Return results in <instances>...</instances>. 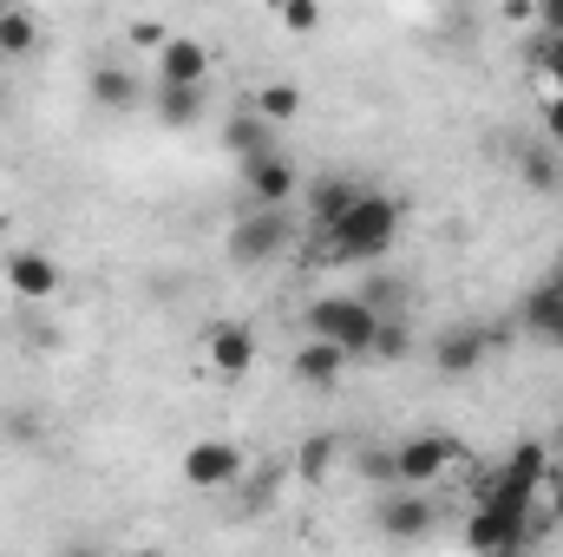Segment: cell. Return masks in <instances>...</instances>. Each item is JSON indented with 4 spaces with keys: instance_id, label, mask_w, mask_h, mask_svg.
<instances>
[{
    "instance_id": "cell-1",
    "label": "cell",
    "mask_w": 563,
    "mask_h": 557,
    "mask_svg": "<svg viewBox=\"0 0 563 557\" xmlns=\"http://www.w3.org/2000/svg\"><path fill=\"white\" fill-rule=\"evenodd\" d=\"M544 472H551V459H544V446L538 439H525L485 485H478V512H472V525H465V545L472 551H518L525 538H531V512L544 505Z\"/></svg>"
},
{
    "instance_id": "cell-2",
    "label": "cell",
    "mask_w": 563,
    "mask_h": 557,
    "mask_svg": "<svg viewBox=\"0 0 563 557\" xmlns=\"http://www.w3.org/2000/svg\"><path fill=\"white\" fill-rule=\"evenodd\" d=\"M321 256L328 263H380L394 243H400V204L380 197V190H361L334 223H321Z\"/></svg>"
},
{
    "instance_id": "cell-3",
    "label": "cell",
    "mask_w": 563,
    "mask_h": 557,
    "mask_svg": "<svg viewBox=\"0 0 563 557\" xmlns=\"http://www.w3.org/2000/svg\"><path fill=\"white\" fill-rule=\"evenodd\" d=\"M308 335L334 341L347 361H354V354H374V335H380V308H374L367 295H321V302L308 308Z\"/></svg>"
},
{
    "instance_id": "cell-4",
    "label": "cell",
    "mask_w": 563,
    "mask_h": 557,
    "mask_svg": "<svg viewBox=\"0 0 563 557\" xmlns=\"http://www.w3.org/2000/svg\"><path fill=\"white\" fill-rule=\"evenodd\" d=\"M243 472V446L236 439H197L184 446V485L190 492H230Z\"/></svg>"
},
{
    "instance_id": "cell-5",
    "label": "cell",
    "mask_w": 563,
    "mask_h": 557,
    "mask_svg": "<svg viewBox=\"0 0 563 557\" xmlns=\"http://www.w3.org/2000/svg\"><path fill=\"white\" fill-rule=\"evenodd\" d=\"M282 243H288V217H282L276 204H256L243 223H230V263H243V270L269 263Z\"/></svg>"
},
{
    "instance_id": "cell-6",
    "label": "cell",
    "mask_w": 563,
    "mask_h": 557,
    "mask_svg": "<svg viewBox=\"0 0 563 557\" xmlns=\"http://www.w3.org/2000/svg\"><path fill=\"white\" fill-rule=\"evenodd\" d=\"M243 190H250V204H288L295 190H301V171L282 157V144L276 151H263V157H243Z\"/></svg>"
},
{
    "instance_id": "cell-7",
    "label": "cell",
    "mask_w": 563,
    "mask_h": 557,
    "mask_svg": "<svg viewBox=\"0 0 563 557\" xmlns=\"http://www.w3.org/2000/svg\"><path fill=\"white\" fill-rule=\"evenodd\" d=\"M157 86H210V53L190 33L157 40Z\"/></svg>"
},
{
    "instance_id": "cell-8",
    "label": "cell",
    "mask_w": 563,
    "mask_h": 557,
    "mask_svg": "<svg viewBox=\"0 0 563 557\" xmlns=\"http://www.w3.org/2000/svg\"><path fill=\"white\" fill-rule=\"evenodd\" d=\"M452 452H459L452 439H439V433H420V439H407V446L394 452V479H400V485H432V479L452 466Z\"/></svg>"
},
{
    "instance_id": "cell-9",
    "label": "cell",
    "mask_w": 563,
    "mask_h": 557,
    "mask_svg": "<svg viewBox=\"0 0 563 557\" xmlns=\"http://www.w3.org/2000/svg\"><path fill=\"white\" fill-rule=\"evenodd\" d=\"M203 361L217 368V374H250L256 368V335L243 328V321H230V328H210V341H203Z\"/></svg>"
},
{
    "instance_id": "cell-10",
    "label": "cell",
    "mask_w": 563,
    "mask_h": 557,
    "mask_svg": "<svg viewBox=\"0 0 563 557\" xmlns=\"http://www.w3.org/2000/svg\"><path fill=\"white\" fill-rule=\"evenodd\" d=\"M7 288L26 295V302H46V295H59V263L40 256V250H13L7 256Z\"/></svg>"
},
{
    "instance_id": "cell-11",
    "label": "cell",
    "mask_w": 563,
    "mask_h": 557,
    "mask_svg": "<svg viewBox=\"0 0 563 557\" xmlns=\"http://www.w3.org/2000/svg\"><path fill=\"white\" fill-rule=\"evenodd\" d=\"M341 374H347V354H341L334 341L308 335V341L295 348V381H308V387H334Z\"/></svg>"
},
{
    "instance_id": "cell-12",
    "label": "cell",
    "mask_w": 563,
    "mask_h": 557,
    "mask_svg": "<svg viewBox=\"0 0 563 557\" xmlns=\"http://www.w3.org/2000/svg\"><path fill=\"white\" fill-rule=\"evenodd\" d=\"M485 354H492V335H485V328H459V335H445V341L432 348L439 374H472Z\"/></svg>"
},
{
    "instance_id": "cell-13",
    "label": "cell",
    "mask_w": 563,
    "mask_h": 557,
    "mask_svg": "<svg viewBox=\"0 0 563 557\" xmlns=\"http://www.w3.org/2000/svg\"><path fill=\"white\" fill-rule=\"evenodd\" d=\"M380 525H387V538H420L426 525H432V512H426L420 485H407L400 499H387V505H380Z\"/></svg>"
},
{
    "instance_id": "cell-14",
    "label": "cell",
    "mask_w": 563,
    "mask_h": 557,
    "mask_svg": "<svg viewBox=\"0 0 563 557\" xmlns=\"http://www.w3.org/2000/svg\"><path fill=\"white\" fill-rule=\"evenodd\" d=\"M223 144H230L236 157H263V151H276V125L250 106L243 119H230V125H223Z\"/></svg>"
},
{
    "instance_id": "cell-15",
    "label": "cell",
    "mask_w": 563,
    "mask_h": 557,
    "mask_svg": "<svg viewBox=\"0 0 563 557\" xmlns=\"http://www.w3.org/2000/svg\"><path fill=\"white\" fill-rule=\"evenodd\" d=\"M558 321H563V288H558L551 276H544L538 288H531V295H525V328L551 341V328H558Z\"/></svg>"
},
{
    "instance_id": "cell-16",
    "label": "cell",
    "mask_w": 563,
    "mask_h": 557,
    "mask_svg": "<svg viewBox=\"0 0 563 557\" xmlns=\"http://www.w3.org/2000/svg\"><path fill=\"white\" fill-rule=\"evenodd\" d=\"M157 119L164 125H197L203 119V86H157Z\"/></svg>"
},
{
    "instance_id": "cell-17",
    "label": "cell",
    "mask_w": 563,
    "mask_h": 557,
    "mask_svg": "<svg viewBox=\"0 0 563 557\" xmlns=\"http://www.w3.org/2000/svg\"><path fill=\"white\" fill-rule=\"evenodd\" d=\"M33 46H40V20H33L26 7H0V53L20 59V53H33Z\"/></svg>"
},
{
    "instance_id": "cell-18",
    "label": "cell",
    "mask_w": 563,
    "mask_h": 557,
    "mask_svg": "<svg viewBox=\"0 0 563 557\" xmlns=\"http://www.w3.org/2000/svg\"><path fill=\"white\" fill-rule=\"evenodd\" d=\"M92 99H99L106 112H125V106H139V79L119 73V66H99V73H92Z\"/></svg>"
},
{
    "instance_id": "cell-19",
    "label": "cell",
    "mask_w": 563,
    "mask_h": 557,
    "mask_svg": "<svg viewBox=\"0 0 563 557\" xmlns=\"http://www.w3.org/2000/svg\"><path fill=\"white\" fill-rule=\"evenodd\" d=\"M361 197V184H347V177H321L314 190H308V204H314V223H334L347 204Z\"/></svg>"
},
{
    "instance_id": "cell-20",
    "label": "cell",
    "mask_w": 563,
    "mask_h": 557,
    "mask_svg": "<svg viewBox=\"0 0 563 557\" xmlns=\"http://www.w3.org/2000/svg\"><path fill=\"white\" fill-rule=\"evenodd\" d=\"M256 112H263L269 125H288V119L301 112V86H288V79H276V86H263V92H256Z\"/></svg>"
},
{
    "instance_id": "cell-21",
    "label": "cell",
    "mask_w": 563,
    "mask_h": 557,
    "mask_svg": "<svg viewBox=\"0 0 563 557\" xmlns=\"http://www.w3.org/2000/svg\"><path fill=\"white\" fill-rule=\"evenodd\" d=\"M276 13H282V33H301V40L321 26V7L314 0H276Z\"/></svg>"
},
{
    "instance_id": "cell-22",
    "label": "cell",
    "mask_w": 563,
    "mask_h": 557,
    "mask_svg": "<svg viewBox=\"0 0 563 557\" xmlns=\"http://www.w3.org/2000/svg\"><path fill=\"white\" fill-rule=\"evenodd\" d=\"M407 354H413V348H407V328L380 315V335H374V361H407Z\"/></svg>"
},
{
    "instance_id": "cell-23",
    "label": "cell",
    "mask_w": 563,
    "mask_h": 557,
    "mask_svg": "<svg viewBox=\"0 0 563 557\" xmlns=\"http://www.w3.org/2000/svg\"><path fill=\"white\" fill-rule=\"evenodd\" d=\"M558 171H563V157H544V151H525V177H531L538 190H558Z\"/></svg>"
},
{
    "instance_id": "cell-24",
    "label": "cell",
    "mask_w": 563,
    "mask_h": 557,
    "mask_svg": "<svg viewBox=\"0 0 563 557\" xmlns=\"http://www.w3.org/2000/svg\"><path fill=\"white\" fill-rule=\"evenodd\" d=\"M531 20H538V33H544V40L563 33V0H531Z\"/></svg>"
},
{
    "instance_id": "cell-25",
    "label": "cell",
    "mask_w": 563,
    "mask_h": 557,
    "mask_svg": "<svg viewBox=\"0 0 563 557\" xmlns=\"http://www.w3.org/2000/svg\"><path fill=\"white\" fill-rule=\"evenodd\" d=\"M544 79H551V92H563V33L544 40Z\"/></svg>"
},
{
    "instance_id": "cell-26",
    "label": "cell",
    "mask_w": 563,
    "mask_h": 557,
    "mask_svg": "<svg viewBox=\"0 0 563 557\" xmlns=\"http://www.w3.org/2000/svg\"><path fill=\"white\" fill-rule=\"evenodd\" d=\"M544 139H563V92L544 106Z\"/></svg>"
},
{
    "instance_id": "cell-27",
    "label": "cell",
    "mask_w": 563,
    "mask_h": 557,
    "mask_svg": "<svg viewBox=\"0 0 563 557\" xmlns=\"http://www.w3.org/2000/svg\"><path fill=\"white\" fill-rule=\"evenodd\" d=\"M328 452H334L328 439H308V472H321V466H328Z\"/></svg>"
},
{
    "instance_id": "cell-28",
    "label": "cell",
    "mask_w": 563,
    "mask_h": 557,
    "mask_svg": "<svg viewBox=\"0 0 563 557\" xmlns=\"http://www.w3.org/2000/svg\"><path fill=\"white\" fill-rule=\"evenodd\" d=\"M551 282H558V288H563V250H558V263H551Z\"/></svg>"
},
{
    "instance_id": "cell-29",
    "label": "cell",
    "mask_w": 563,
    "mask_h": 557,
    "mask_svg": "<svg viewBox=\"0 0 563 557\" xmlns=\"http://www.w3.org/2000/svg\"><path fill=\"white\" fill-rule=\"evenodd\" d=\"M551 348H563V321H558V328H551Z\"/></svg>"
},
{
    "instance_id": "cell-30",
    "label": "cell",
    "mask_w": 563,
    "mask_h": 557,
    "mask_svg": "<svg viewBox=\"0 0 563 557\" xmlns=\"http://www.w3.org/2000/svg\"><path fill=\"white\" fill-rule=\"evenodd\" d=\"M544 452H563V433H558V439H551V446H544Z\"/></svg>"
},
{
    "instance_id": "cell-31",
    "label": "cell",
    "mask_w": 563,
    "mask_h": 557,
    "mask_svg": "<svg viewBox=\"0 0 563 557\" xmlns=\"http://www.w3.org/2000/svg\"><path fill=\"white\" fill-rule=\"evenodd\" d=\"M558 157H563V139H558Z\"/></svg>"
}]
</instances>
